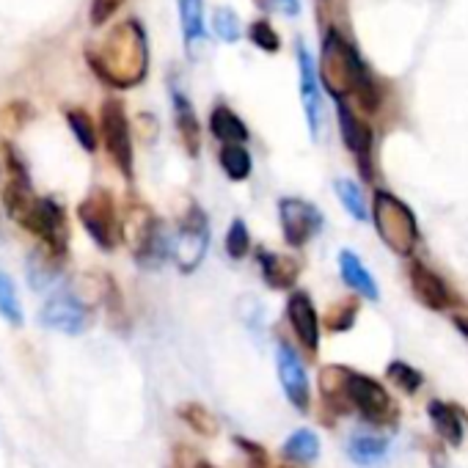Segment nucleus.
<instances>
[{
  "label": "nucleus",
  "instance_id": "23",
  "mask_svg": "<svg viewBox=\"0 0 468 468\" xmlns=\"http://www.w3.org/2000/svg\"><path fill=\"white\" fill-rule=\"evenodd\" d=\"M347 457L364 468L380 465L388 457V438L378 432H358L347 441Z\"/></svg>",
  "mask_w": 468,
  "mask_h": 468
},
{
  "label": "nucleus",
  "instance_id": "28",
  "mask_svg": "<svg viewBox=\"0 0 468 468\" xmlns=\"http://www.w3.org/2000/svg\"><path fill=\"white\" fill-rule=\"evenodd\" d=\"M334 187H336V196H339V201H342V207L347 209L350 218H356V220H367L369 218V204L364 198V190L353 179L339 176L334 182Z\"/></svg>",
  "mask_w": 468,
  "mask_h": 468
},
{
  "label": "nucleus",
  "instance_id": "3",
  "mask_svg": "<svg viewBox=\"0 0 468 468\" xmlns=\"http://www.w3.org/2000/svg\"><path fill=\"white\" fill-rule=\"evenodd\" d=\"M122 240L130 243V251L135 257V262L141 268H160L165 262V257L171 254V240L165 238V231L157 220V215L141 204V201H130L122 218Z\"/></svg>",
  "mask_w": 468,
  "mask_h": 468
},
{
  "label": "nucleus",
  "instance_id": "4",
  "mask_svg": "<svg viewBox=\"0 0 468 468\" xmlns=\"http://www.w3.org/2000/svg\"><path fill=\"white\" fill-rule=\"evenodd\" d=\"M372 218L380 240L399 257H410L419 246V223L413 209L397 196L378 190L372 198Z\"/></svg>",
  "mask_w": 468,
  "mask_h": 468
},
{
  "label": "nucleus",
  "instance_id": "13",
  "mask_svg": "<svg viewBox=\"0 0 468 468\" xmlns=\"http://www.w3.org/2000/svg\"><path fill=\"white\" fill-rule=\"evenodd\" d=\"M276 369H279V380H282V388H284L287 399H290L301 413H306L309 405H312L309 375H306V367H303L301 356H298L290 345H284V342L276 347Z\"/></svg>",
  "mask_w": 468,
  "mask_h": 468
},
{
  "label": "nucleus",
  "instance_id": "34",
  "mask_svg": "<svg viewBox=\"0 0 468 468\" xmlns=\"http://www.w3.org/2000/svg\"><path fill=\"white\" fill-rule=\"evenodd\" d=\"M386 375H388V380H391L397 388H402L405 394H416V391H419V386L424 383L421 372H419V369H413V367H410V364H405V361H391V364H388V369H386Z\"/></svg>",
  "mask_w": 468,
  "mask_h": 468
},
{
  "label": "nucleus",
  "instance_id": "5",
  "mask_svg": "<svg viewBox=\"0 0 468 468\" xmlns=\"http://www.w3.org/2000/svg\"><path fill=\"white\" fill-rule=\"evenodd\" d=\"M78 218L86 229L89 238L102 249V251H113L116 243L122 240V218L116 212L113 196L102 187L91 190L80 207H78Z\"/></svg>",
  "mask_w": 468,
  "mask_h": 468
},
{
  "label": "nucleus",
  "instance_id": "18",
  "mask_svg": "<svg viewBox=\"0 0 468 468\" xmlns=\"http://www.w3.org/2000/svg\"><path fill=\"white\" fill-rule=\"evenodd\" d=\"M171 102H174V122H176L179 141H182L185 152H187L190 157H196V154L201 152V124H198V119H196L193 102H190L179 89L171 91Z\"/></svg>",
  "mask_w": 468,
  "mask_h": 468
},
{
  "label": "nucleus",
  "instance_id": "21",
  "mask_svg": "<svg viewBox=\"0 0 468 468\" xmlns=\"http://www.w3.org/2000/svg\"><path fill=\"white\" fill-rule=\"evenodd\" d=\"M182 37L187 45V53L196 58L198 48L207 42V26H204V0H176Z\"/></svg>",
  "mask_w": 468,
  "mask_h": 468
},
{
  "label": "nucleus",
  "instance_id": "16",
  "mask_svg": "<svg viewBox=\"0 0 468 468\" xmlns=\"http://www.w3.org/2000/svg\"><path fill=\"white\" fill-rule=\"evenodd\" d=\"M408 279H410V290L421 306H427L432 312H446L454 303V295L446 287V282L435 271H430L424 262H410Z\"/></svg>",
  "mask_w": 468,
  "mask_h": 468
},
{
  "label": "nucleus",
  "instance_id": "10",
  "mask_svg": "<svg viewBox=\"0 0 468 468\" xmlns=\"http://www.w3.org/2000/svg\"><path fill=\"white\" fill-rule=\"evenodd\" d=\"M347 397H350V408L358 410L372 424H391L397 419V408H394L391 394L383 388V383H378L369 375H361V372L350 369Z\"/></svg>",
  "mask_w": 468,
  "mask_h": 468
},
{
  "label": "nucleus",
  "instance_id": "17",
  "mask_svg": "<svg viewBox=\"0 0 468 468\" xmlns=\"http://www.w3.org/2000/svg\"><path fill=\"white\" fill-rule=\"evenodd\" d=\"M287 320L298 336V342L306 347V353L317 356L320 350V320H317V309L312 303V298L306 292H292L287 301Z\"/></svg>",
  "mask_w": 468,
  "mask_h": 468
},
{
  "label": "nucleus",
  "instance_id": "1",
  "mask_svg": "<svg viewBox=\"0 0 468 468\" xmlns=\"http://www.w3.org/2000/svg\"><path fill=\"white\" fill-rule=\"evenodd\" d=\"M86 61L111 89H133L146 78L149 45L138 20L119 23L100 45H89Z\"/></svg>",
  "mask_w": 468,
  "mask_h": 468
},
{
  "label": "nucleus",
  "instance_id": "9",
  "mask_svg": "<svg viewBox=\"0 0 468 468\" xmlns=\"http://www.w3.org/2000/svg\"><path fill=\"white\" fill-rule=\"evenodd\" d=\"M89 317H91V303L72 287H61L58 292H53L39 312V323L45 328L67 336L83 334L89 328Z\"/></svg>",
  "mask_w": 468,
  "mask_h": 468
},
{
  "label": "nucleus",
  "instance_id": "29",
  "mask_svg": "<svg viewBox=\"0 0 468 468\" xmlns=\"http://www.w3.org/2000/svg\"><path fill=\"white\" fill-rule=\"evenodd\" d=\"M176 413H179V419H182L193 432L207 435V438L218 435V419H215L204 405H198V402H185V405L176 408Z\"/></svg>",
  "mask_w": 468,
  "mask_h": 468
},
{
  "label": "nucleus",
  "instance_id": "2",
  "mask_svg": "<svg viewBox=\"0 0 468 468\" xmlns=\"http://www.w3.org/2000/svg\"><path fill=\"white\" fill-rule=\"evenodd\" d=\"M320 80L328 89L334 100H347L353 97L356 105L364 113H375L380 105V91L378 83L372 80L369 69L358 58L356 48L336 31L331 28L323 39V53H320Z\"/></svg>",
  "mask_w": 468,
  "mask_h": 468
},
{
  "label": "nucleus",
  "instance_id": "37",
  "mask_svg": "<svg viewBox=\"0 0 468 468\" xmlns=\"http://www.w3.org/2000/svg\"><path fill=\"white\" fill-rule=\"evenodd\" d=\"M119 6H122V0H94L91 4V26H105L116 15Z\"/></svg>",
  "mask_w": 468,
  "mask_h": 468
},
{
  "label": "nucleus",
  "instance_id": "12",
  "mask_svg": "<svg viewBox=\"0 0 468 468\" xmlns=\"http://www.w3.org/2000/svg\"><path fill=\"white\" fill-rule=\"evenodd\" d=\"M6 171H9V182L4 187V207H6V215L20 223L26 212L31 209V204L37 201V190H34L28 165L12 146H6Z\"/></svg>",
  "mask_w": 468,
  "mask_h": 468
},
{
  "label": "nucleus",
  "instance_id": "36",
  "mask_svg": "<svg viewBox=\"0 0 468 468\" xmlns=\"http://www.w3.org/2000/svg\"><path fill=\"white\" fill-rule=\"evenodd\" d=\"M249 39H251L262 53H279V50H282V39H279V34L271 28L268 20H257V23L249 28Z\"/></svg>",
  "mask_w": 468,
  "mask_h": 468
},
{
  "label": "nucleus",
  "instance_id": "31",
  "mask_svg": "<svg viewBox=\"0 0 468 468\" xmlns=\"http://www.w3.org/2000/svg\"><path fill=\"white\" fill-rule=\"evenodd\" d=\"M67 124H69L72 135L78 138V144H80L86 152H97L100 135H97V127H94L91 116H89L83 108H69V111H67Z\"/></svg>",
  "mask_w": 468,
  "mask_h": 468
},
{
  "label": "nucleus",
  "instance_id": "32",
  "mask_svg": "<svg viewBox=\"0 0 468 468\" xmlns=\"http://www.w3.org/2000/svg\"><path fill=\"white\" fill-rule=\"evenodd\" d=\"M212 28L226 45H234V42L243 39V23H240L238 12L229 9V6H218L212 12Z\"/></svg>",
  "mask_w": 468,
  "mask_h": 468
},
{
  "label": "nucleus",
  "instance_id": "19",
  "mask_svg": "<svg viewBox=\"0 0 468 468\" xmlns=\"http://www.w3.org/2000/svg\"><path fill=\"white\" fill-rule=\"evenodd\" d=\"M257 260H260V271H262V279H265L268 287H273V290L295 287V282L301 276V268H298V262L292 257L260 249Z\"/></svg>",
  "mask_w": 468,
  "mask_h": 468
},
{
  "label": "nucleus",
  "instance_id": "39",
  "mask_svg": "<svg viewBox=\"0 0 468 468\" xmlns=\"http://www.w3.org/2000/svg\"><path fill=\"white\" fill-rule=\"evenodd\" d=\"M454 328L468 339V317H454Z\"/></svg>",
  "mask_w": 468,
  "mask_h": 468
},
{
  "label": "nucleus",
  "instance_id": "8",
  "mask_svg": "<svg viewBox=\"0 0 468 468\" xmlns=\"http://www.w3.org/2000/svg\"><path fill=\"white\" fill-rule=\"evenodd\" d=\"M100 138L105 144L108 157L113 160V165L133 179V133H130V122L124 113V105L119 100H105L100 108Z\"/></svg>",
  "mask_w": 468,
  "mask_h": 468
},
{
  "label": "nucleus",
  "instance_id": "38",
  "mask_svg": "<svg viewBox=\"0 0 468 468\" xmlns=\"http://www.w3.org/2000/svg\"><path fill=\"white\" fill-rule=\"evenodd\" d=\"M276 6L287 17H298L301 15V0H276Z\"/></svg>",
  "mask_w": 468,
  "mask_h": 468
},
{
  "label": "nucleus",
  "instance_id": "11",
  "mask_svg": "<svg viewBox=\"0 0 468 468\" xmlns=\"http://www.w3.org/2000/svg\"><path fill=\"white\" fill-rule=\"evenodd\" d=\"M279 218H282L284 240L292 249H303L312 238H317L320 229H323L320 209L314 204L303 201V198H282Z\"/></svg>",
  "mask_w": 468,
  "mask_h": 468
},
{
  "label": "nucleus",
  "instance_id": "7",
  "mask_svg": "<svg viewBox=\"0 0 468 468\" xmlns=\"http://www.w3.org/2000/svg\"><path fill=\"white\" fill-rule=\"evenodd\" d=\"M209 249V223L201 207L190 204V209L182 215L176 238L171 240V257L182 273H193Z\"/></svg>",
  "mask_w": 468,
  "mask_h": 468
},
{
  "label": "nucleus",
  "instance_id": "6",
  "mask_svg": "<svg viewBox=\"0 0 468 468\" xmlns=\"http://www.w3.org/2000/svg\"><path fill=\"white\" fill-rule=\"evenodd\" d=\"M23 229H28L31 234L48 246V251L53 257H64L67 246H69V223H67V212L56 198L48 196H37V201L31 204V209L26 212V218L20 220Z\"/></svg>",
  "mask_w": 468,
  "mask_h": 468
},
{
  "label": "nucleus",
  "instance_id": "40",
  "mask_svg": "<svg viewBox=\"0 0 468 468\" xmlns=\"http://www.w3.org/2000/svg\"><path fill=\"white\" fill-rule=\"evenodd\" d=\"M196 468H215V465H212V463H198Z\"/></svg>",
  "mask_w": 468,
  "mask_h": 468
},
{
  "label": "nucleus",
  "instance_id": "41",
  "mask_svg": "<svg viewBox=\"0 0 468 468\" xmlns=\"http://www.w3.org/2000/svg\"><path fill=\"white\" fill-rule=\"evenodd\" d=\"M260 6H265V4H262V0H260Z\"/></svg>",
  "mask_w": 468,
  "mask_h": 468
},
{
  "label": "nucleus",
  "instance_id": "22",
  "mask_svg": "<svg viewBox=\"0 0 468 468\" xmlns=\"http://www.w3.org/2000/svg\"><path fill=\"white\" fill-rule=\"evenodd\" d=\"M339 273H342L345 284H347L356 295H361V298H367V301H378V298H380L372 273L364 268L361 257H356L353 251H342V254H339Z\"/></svg>",
  "mask_w": 468,
  "mask_h": 468
},
{
  "label": "nucleus",
  "instance_id": "27",
  "mask_svg": "<svg viewBox=\"0 0 468 468\" xmlns=\"http://www.w3.org/2000/svg\"><path fill=\"white\" fill-rule=\"evenodd\" d=\"M284 457L292 463H314L320 457V435L306 427L295 430L284 441Z\"/></svg>",
  "mask_w": 468,
  "mask_h": 468
},
{
  "label": "nucleus",
  "instance_id": "35",
  "mask_svg": "<svg viewBox=\"0 0 468 468\" xmlns=\"http://www.w3.org/2000/svg\"><path fill=\"white\" fill-rule=\"evenodd\" d=\"M356 317H358V306H356V301L345 298V301H339V303H334V306L328 309L325 325H328L334 334H342V331H350V328H353Z\"/></svg>",
  "mask_w": 468,
  "mask_h": 468
},
{
  "label": "nucleus",
  "instance_id": "14",
  "mask_svg": "<svg viewBox=\"0 0 468 468\" xmlns=\"http://www.w3.org/2000/svg\"><path fill=\"white\" fill-rule=\"evenodd\" d=\"M298 69H301V100H303V111H306V124L312 138L317 141L323 133V94H320V78H317V64L312 58V53L298 42Z\"/></svg>",
  "mask_w": 468,
  "mask_h": 468
},
{
  "label": "nucleus",
  "instance_id": "30",
  "mask_svg": "<svg viewBox=\"0 0 468 468\" xmlns=\"http://www.w3.org/2000/svg\"><path fill=\"white\" fill-rule=\"evenodd\" d=\"M0 317L12 325H23V303L17 295V284L4 271H0Z\"/></svg>",
  "mask_w": 468,
  "mask_h": 468
},
{
  "label": "nucleus",
  "instance_id": "33",
  "mask_svg": "<svg viewBox=\"0 0 468 468\" xmlns=\"http://www.w3.org/2000/svg\"><path fill=\"white\" fill-rule=\"evenodd\" d=\"M251 251V234H249V226L240 220V218H234L229 231H226V254L231 260H243L246 254Z\"/></svg>",
  "mask_w": 468,
  "mask_h": 468
},
{
  "label": "nucleus",
  "instance_id": "25",
  "mask_svg": "<svg viewBox=\"0 0 468 468\" xmlns=\"http://www.w3.org/2000/svg\"><path fill=\"white\" fill-rule=\"evenodd\" d=\"M347 378H350V369L347 367H339V364H331V367H325L320 372L323 399L328 405H334V410H339V413L353 410L350 408V397H347Z\"/></svg>",
  "mask_w": 468,
  "mask_h": 468
},
{
  "label": "nucleus",
  "instance_id": "24",
  "mask_svg": "<svg viewBox=\"0 0 468 468\" xmlns=\"http://www.w3.org/2000/svg\"><path fill=\"white\" fill-rule=\"evenodd\" d=\"M209 130L220 144H246L249 127L229 105H215L209 113Z\"/></svg>",
  "mask_w": 468,
  "mask_h": 468
},
{
  "label": "nucleus",
  "instance_id": "20",
  "mask_svg": "<svg viewBox=\"0 0 468 468\" xmlns=\"http://www.w3.org/2000/svg\"><path fill=\"white\" fill-rule=\"evenodd\" d=\"M427 416H430V424L441 435L443 443H449V446H460L463 443L465 427H463V419H460L454 405H449L443 399H432L427 405Z\"/></svg>",
  "mask_w": 468,
  "mask_h": 468
},
{
  "label": "nucleus",
  "instance_id": "15",
  "mask_svg": "<svg viewBox=\"0 0 468 468\" xmlns=\"http://www.w3.org/2000/svg\"><path fill=\"white\" fill-rule=\"evenodd\" d=\"M336 119H339L342 141H345V146L353 152V157L358 160L361 174H364V176H372L369 157H372V141H375V138H372L369 124H367L358 113H353V111L347 108L345 100H336Z\"/></svg>",
  "mask_w": 468,
  "mask_h": 468
},
{
  "label": "nucleus",
  "instance_id": "26",
  "mask_svg": "<svg viewBox=\"0 0 468 468\" xmlns=\"http://www.w3.org/2000/svg\"><path fill=\"white\" fill-rule=\"evenodd\" d=\"M218 163L223 168V174L231 179V182H243L249 179L251 174V154L243 144H223L220 152H218Z\"/></svg>",
  "mask_w": 468,
  "mask_h": 468
}]
</instances>
